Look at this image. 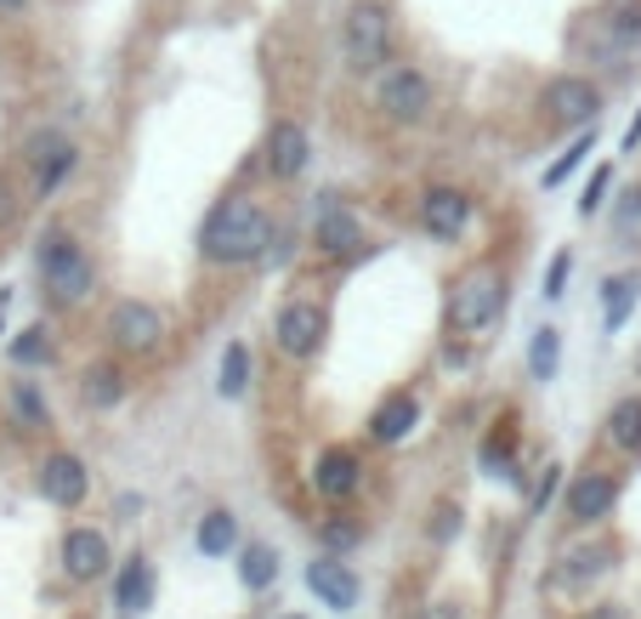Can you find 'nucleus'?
<instances>
[{
  "instance_id": "8",
  "label": "nucleus",
  "mask_w": 641,
  "mask_h": 619,
  "mask_svg": "<svg viewBox=\"0 0 641 619\" xmlns=\"http://www.w3.org/2000/svg\"><path fill=\"white\" fill-rule=\"evenodd\" d=\"M546 109H551V120H562V125H597V109H602V91L590 85L584 74H557L551 85H546Z\"/></svg>"
},
{
  "instance_id": "34",
  "label": "nucleus",
  "mask_w": 641,
  "mask_h": 619,
  "mask_svg": "<svg viewBox=\"0 0 641 619\" xmlns=\"http://www.w3.org/2000/svg\"><path fill=\"white\" fill-rule=\"evenodd\" d=\"M420 619H460V608H455V602H431Z\"/></svg>"
},
{
  "instance_id": "10",
  "label": "nucleus",
  "mask_w": 641,
  "mask_h": 619,
  "mask_svg": "<svg viewBox=\"0 0 641 619\" xmlns=\"http://www.w3.org/2000/svg\"><path fill=\"white\" fill-rule=\"evenodd\" d=\"M420 222H426L431 240L455 245L460 233H466V222H471V200H466V194H455V187H431V194L420 200Z\"/></svg>"
},
{
  "instance_id": "26",
  "label": "nucleus",
  "mask_w": 641,
  "mask_h": 619,
  "mask_svg": "<svg viewBox=\"0 0 641 619\" xmlns=\"http://www.w3.org/2000/svg\"><path fill=\"white\" fill-rule=\"evenodd\" d=\"M238 575H244V586H251V591H262V586H273V575H278V557H273L267 546H244Z\"/></svg>"
},
{
  "instance_id": "23",
  "label": "nucleus",
  "mask_w": 641,
  "mask_h": 619,
  "mask_svg": "<svg viewBox=\"0 0 641 619\" xmlns=\"http://www.w3.org/2000/svg\"><path fill=\"white\" fill-rule=\"evenodd\" d=\"M608 438L619 449H641V398H624L613 415H608Z\"/></svg>"
},
{
  "instance_id": "9",
  "label": "nucleus",
  "mask_w": 641,
  "mask_h": 619,
  "mask_svg": "<svg viewBox=\"0 0 641 619\" xmlns=\"http://www.w3.org/2000/svg\"><path fill=\"white\" fill-rule=\"evenodd\" d=\"M278 347L289 353V358H313L318 353V342H324V307L318 302H289L284 313H278Z\"/></svg>"
},
{
  "instance_id": "32",
  "label": "nucleus",
  "mask_w": 641,
  "mask_h": 619,
  "mask_svg": "<svg viewBox=\"0 0 641 619\" xmlns=\"http://www.w3.org/2000/svg\"><path fill=\"white\" fill-rule=\"evenodd\" d=\"M602 187H608V171H597V176H590V194H584V216L602 205Z\"/></svg>"
},
{
  "instance_id": "37",
  "label": "nucleus",
  "mask_w": 641,
  "mask_h": 619,
  "mask_svg": "<svg viewBox=\"0 0 641 619\" xmlns=\"http://www.w3.org/2000/svg\"><path fill=\"white\" fill-rule=\"evenodd\" d=\"M289 619H295V613H289Z\"/></svg>"
},
{
  "instance_id": "15",
  "label": "nucleus",
  "mask_w": 641,
  "mask_h": 619,
  "mask_svg": "<svg viewBox=\"0 0 641 619\" xmlns=\"http://www.w3.org/2000/svg\"><path fill=\"white\" fill-rule=\"evenodd\" d=\"M40 495L52 506H80L85 500V466L74 455H52L40 466Z\"/></svg>"
},
{
  "instance_id": "12",
  "label": "nucleus",
  "mask_w": 641,
  "mask_h": 619,
  "mask_svg": "<svg viewBox=\"0 0 641 619\" xmlns=\"http://www.w3.org/2000/svg\"><path fill=\"white\" fill-rule=\"evenodd\" d=\"M307 154H313V136L295 125V120H278L273 131H267V171L273 176H302L307 171Z\"/></svg>"
},
{
  "instance_id": "2",
  "label": "nucleus",
  "mask_w": 641,
  "mask_h": 619,
  "mask_svg": "<svg viewBox=\"0 0 641 619\" xmlns=\"http://www.w3.org/2000/svg\"><path fill=\"white\" fill-rule=\"evenodd\" d=\"M40 278H45V296L58 307H74L91 296V256L69 240V233H45L40 240Z\"/></svg>"
},
{
  "instance_id": "4",
  "label": "nucleus",
  "mask_w": 641,
  "mask_h": 619,
  "mask_svg": "<svg viewBox=\"0 0 641 619\" xmlns=\"http://www.w3.org/2000/svg\"><path fill=\"white\" fill-rule=\"evenodd\" d=\"M340 45H347V63H353L358 74L380 69L386 52H391V23H386V12H380V7H353Z\"/></svg>"
},
{
  "instance_id": "33",
  "label": "nucleus",
  "mask_w": 641,
  "mask_h": 619,
  "mask_svg": "<svg viewBox=\"0 0 641 619\" xmlns=\"http://www.w3.org/2000/svg\"><path fill=\"white\" fill-rule=\"evenodd\" d=\"M562 284H568V256L551 262V284H546V296H562Z\"/></svg>"
},
{
  "instance_id": "24",
  "label": "nucleus",
  "mask_w": 641,
  "mask_h": 619,
  "mask_svg": "<svg viewBox=\"0 0 641 619\" xmlns=\"http://www.w3.org/2000/svg\"><path fill=\"white\" fill-rule=\"evenodd\" d=\"M557 364H562V336H557V329H539L533 347H528V369H533V380H551Z\"/></svg>"
},
{
  "instance_id": "17",
  "label": "nucleus",
  "mask_w": 641,
  "mask_h": 619,
  "mask_svg": "<svg viewBox=\"0 0 641 619\" xmlns=\"http://www.w3.org/2000/svg\"><path fill=\"white\" fill-rule=\"evenodd\" d=\"M63 568H69V580H96L109 568V540L96 529H74L63 540Z\"/></svg>"
},
{
  "instance_id": "36",
  "label": "nucleus",
  "mask_w": 641,
  "mask_h": 619,
  "mask_svg": "<svg viewBox=\"0 0 641 619\" xmlns=\"http://www.w3.org/2000/svg\"><path fill=\"white\" fill-rule=\"evenodd\" d=\"M590 619H624V608H613V602L608 608H590Z\"/></svg>"
},
{
  "instance_id": "21",
  "label": "nucleus",
  "mask_w": 641,
  "mask_h": 619,
  "mask_svg": "<svg viewBox=\"0 0 641 619\" xmlns=\"http://www.w3.org/2000/svg\"><path fill=\"white\" fill-rule=\"evenodd\" d=\"M120 398H125V380H120V369H114V364L85 369V404H91V409H114Z\"/></svg>"
},
{
  "instance_id": "7",
  "label": "nucleus",
  "mask_w": 641,
  "mask_h": 619,
  "mask_svg": "<svg viewBox=\"0 0 641 619\" xmlns=\"http://www.w3.org/2000/svg\"><path fill=\"white\" fill-rule=\"evenodd\" d=\"M109 336H114L120 353H160L165 318H160V307H147V302H120L109 313Z\"/></svg>"
},
{
  "instance_id": "25",
  "label": "nucleus",
  "mask_w": 641,
  "mask_h": 619,
  "mask_svg": "<svg viewBox=\"0 0 641 619\" xmlns=\"http://www.w3.org/2000/svg\"><path fill=\"white\" fill-rule=\"evenodd\" d=\"M222 398H238L244 387H251V353H244V342H233L227 353H222Z\"/></svg>"
},
{
  "instance_id": "18",
  "label": "nucleus",
  "mask_w": 641,
  "mask_h": 619,
  "mask_svg": "<svg viewBox=\"0 0 641 619\" xmlns=\"http://www.w3.org/2000/svg\"><path fill=\"white\" fill-rule=\"evenodd\" d=\"M415 420H420V404H415L409 393H391V398L369 415V438H375V444H404V438L415 433Z\"/></svg>"
},
{
  "instance_id": "13",
  "label": "nucleus",
  "mask_w": 641,
  "mask_h": 619,
  "mask_svg": "<svg viewBox=\"0 0 641 619\" xmlns=\"http://www.w3.org/2000/svg\"><path fill=\"white\" fill-rule=\"evenodd\" d=\"M307 586H313V597L324 602V608H335V613H347L353 602H358V575L340 557H318L313 568H307Z\"/></svg>"
},
{
  "instance_id": "5",
  "label": "nucleus",
  "mask_w": 641,
  "mask_h": 619,
  "mask_svg": "<svg viewBox=\"0 0 641 619\" xmlns=\"http://www.w3.org/2000/svg\"><path fill=\"white\" fill-rule=\"evenodd\" d=\"M641 52V7H624V12H602L590 23V58L608 63V69H624L630 58Z\"/></svg>"
},
{
  "instance_id": "19",
  "label": "nucleus",
  "mask_w": 641,
  "mask_h": 619,
  "mask_svg": "<svg viewBox=\"0 0 641 619\" xmlns=\"http://www.w3.org/2000/svg\"><path fill=\"white\" fill-rule=\"evenodd\" d=\"M613 500H619V484H613V478H602V471H584V478L568 489V517H579V522L608 517V511H613Z\"/></svg>"
},
{
  "instance_id": "31",
  "label": "nucleus",
  "mask_w": 641,
  "mask_h": 619,
  "mask_svg": "<svg viewBox=\"0 0 641 619\" xmlns=\"http://www.w3.org/2000/svg\"><path fill=\"white\" fill-rule=\"evenodd\" d=\"M12 404H18V415H23V420H45V404H40V393L29 387V380H18V393H12Z\"/></svg>"
},
{
  "instance_id": "29",
  "label": "nucleus",
  "mask_w": 641,
  "mask_h": 619,
  "mask_svg": "<svg viewBox=\"0 0 641 619\" xmlns=\"http://www.w3.org/2000/svg\"><path fill=\"white\" fill-rule=\"evenodd\" d=\"M12 358H18V364H45V358H52V342H45V329H40V324L23 329V336L12 342Z\"/></svg>"
},
{
  "instance_id": "14",
  "label": "nucleus",
  "mask_w": 641,
  "mask_h": 619,
  "mask_svg": "<svg viewBox=\"0 0 641 619\" xmlns=\"http://www.w3.org/2000/svg\"><path fill=\"white\" fill-rule=\"evenodd\" d=\"M358 240H364L358 216H353V211H340L335 200H324L318 216H313V245H318L324 256H347V251H358Z\"/></svg>"
},
{
  "instance_id": "22",
  "label": "nucleus",
  "mask_w": 641,
  "mask_h": 619,
  "mask_svg": "<svg viewBox=\"0 0 641 619\" xmlns=\"http://www.w3.org/2000/svg\"><path fill=\"white\" fill-rule=\"evenodd\" d=\"M147 597H154V568H147L142 557H131V562H125V575H120V608L136 613Z\"/></svg>"
},
{
  "instance_id": "11",
  "label": "nucleus",
  "mask_w": 641,
  "mask_h": 619,
  "mask_svg": "<svg viewBox=\"0 0 641 619\" xmlns=\"http://www.w3.org/2000/svg\"><path fill=\"white\" fill-rule=\"evenodd\" d=\"M29 160H34V194L45 200V194H58V182L74 171V142L58 131H40L29 142Z\"/></svg>"
},
{
  "instance_id": "28",
  "label": "nucleus",
  "mask_w": 641,
  "mask_h": 619,
  "mask_svg": "<svg viewBox=\"0 0 641 619\" xmlns=\"http://www.w3.org/2000/svg\"><path fill=\"white\" fill-rule=\"evenodd\" d=\"M635 273H619V278H608V329H619L624 324V313H630V302H635Z\"/></svg>"
},
{
  "instance_id": "30",
  "label": "nucleus",
  "mask_w": 641,
  "mask_h": 619,
  "mask_svg": "<svg viewBox=\"0 0 641 619\" xmlns=\"http://www.w3.org/2000/svg\"><path fill=\"white\" fill-rule=\"evenodd\" d=\"M584 154H590V136H579L573 149H568V154H562V160H557V165L546 171V187H557V182H562V176H568V171H573L579 160H584Z\"/></svg>"
},
{
  "instance_id": "20",
  "label": "nucleus",
  "mask_w": 641,
  "mask_h": 619,
  "mask_svg": "<svg viewBox=\"0 0 641 619\" xmlns=\"http://www.w3.org/2000/svg\"><path fill=\"white\" fill-rule=\"evenodd\" d=\"M233 540H238L233 511H205V517H200V551H205V557H227Z\"/></svg>"
},
{
  "instance_id": "35",
  "label": "nucleus",
  "mask_w": 641,
  "mask_h": 619,
  "mask_svg": "<svg viewBox=\"0 0 641 619\" xmlns=\"http://www.w3.org/2000/svg\"><path fill=\"white\" fill-rule=\"evenodd\" d=\"M635 142H641V114L630 120V131H624V149H635Z\"/></svg>"
},
{
  "instance_id": "1",
  "label": "nucleus",
  "mask_w": 641,
  "mask_h": 619,
  "mask_svg": "<svg viewBox=\"0 0 641 619\" xmlns=\"http://www.w3.org/2000/svg\"><path fill=\"white\" fill-rule=\"evenodd\" d=\"M267 245H273V222H267V211L256 200H222L211 211L205 233H200V251L211 262H227V267L256 262Z\"/></svg>"
},
{
  "instance_id": "16",
  "label": "nucleus",
  "mask_w": 641,
  "mask_h": 619,
  "mask_svg": "<svg viewBox=\"0 0 641 619\" xmlns=\"http://www.w3.org/2000/svg\"><path fill=\"white\" fill-rule=\"evenodd\" d=\"M313 489L329 495V500L358 495V455H353V449H324L318 466H313Z\"/></svg>"
},
{
  "instance_id": "27",
  "label": "nucleus",
  "mask_w": 641,
  "mask_h": 619,
  "mask_svg": "<svg viewBox=\"0 0 641 619\" xmlns=\"http://www.w3.org/2000/svg\"><path fill=\"white\" fill-rule=\"evenodd\" d=\"M602 568H608V551H602V546H579V551H568L562 580L579 586V580H590V575H602Z\"/></svg>"
},
{
  "instance_id": "6",
  "label": "nucleus",
  "mask_w": 641,
  "mask_h": 619,
  "mask_svg": "<svg viewBox=\"0 0 641 619\" xmlns=\"http://www.w3.org/2000/svg\"><path fill=\"white\" fill-rule=\"evenodd\" d=\"M380 109H386V120H398V125L426 120V109H431V80H426L420 69L398 63V69L380 80Z\"/></svg>"
},
{
  "instance_id": "3",
  "label": "nucleus",
  "mask_w": 641,
  "mask_h": 619,
  "mask_svg": "<svg viewBox=\"0 0 641 619\" xmlns=\"http://www.w3.org/2000/svg\"><path fill=\"white\" fill-rule=\"evenodd\" d=\"M506 307V278L495 267H471L460 284H455V296H449V324L460 329V336H471V329L482 324H495Z\"/></svg>"
}]
</instances>
